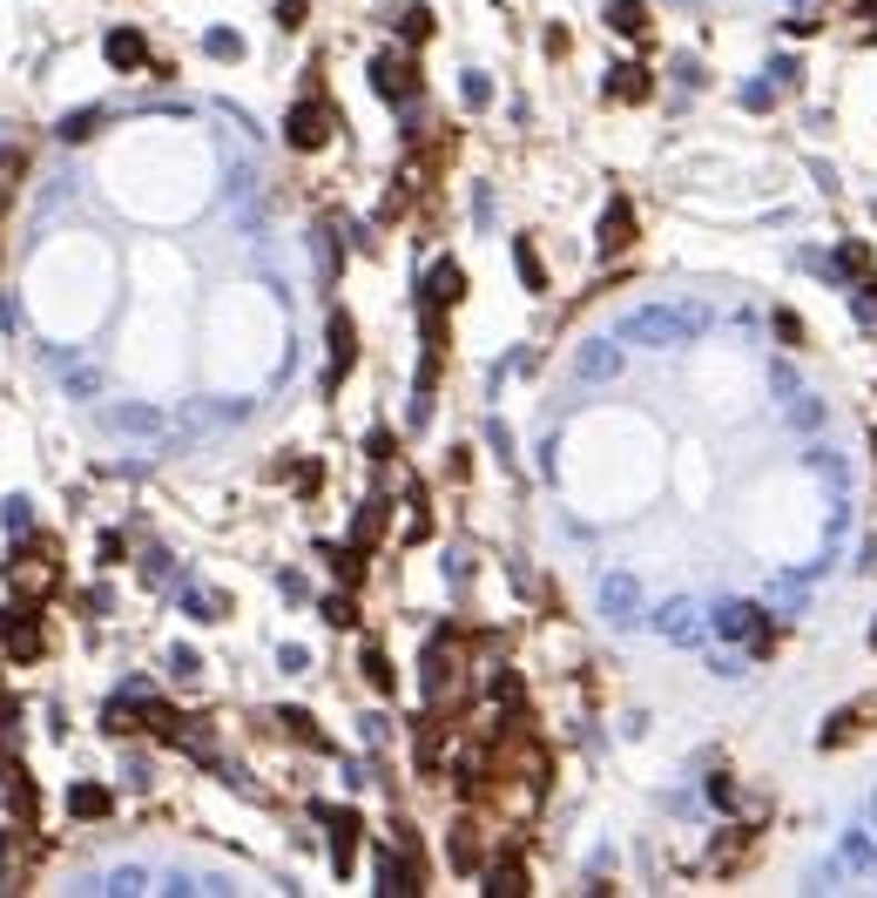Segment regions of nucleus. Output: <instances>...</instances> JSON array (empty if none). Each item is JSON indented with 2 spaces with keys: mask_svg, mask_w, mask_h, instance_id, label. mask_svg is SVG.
<instances>
[{
  "mask_svg": "<svg viewBox=\"0 0 877 898\" xmlns=\"http://www.w3.org/2000/svg\"><path fill=\"white\" fill-rule=\"evenodd\" d=\"M419 683H425L432 709H446V703L460 696V683H466V635H460V628H438V635L425 642V663H419Z\"/></svg>",
  "mask_w": 877,
  "mask_h": 898,
  "instance_id": "1",
  "label": "nucleus"
},
{
  "mask_svg": "<svg viewBox=\"0 0 877 898\" xmlns=\"http://www.w3.org/2000/svg\"><path fill=\"white\" fill-rule=\"evenodd\" d=\"M8 582L21 588V602L54 595V582H61V554H54V541H34V554H21V547H14V561H8Z\"/></svg>",
  "mask_w": 877,
  "mask_h": 898,
  "instance_id": "2",
  "label": "nucleus"
},
{
  "mask_svg": "<svg viewBox=\"0 0 877 898\" xmlns=\"http://www.w3.org/2000/svg\"><path fill=\"white\" fill-rule=\"evenodd\" d=\"M0 648H8L14 663H34L41 648H48V635H41V615H34V602H21V608H0Z\"/></svg>",
  "mask_w": 877,
  "mask_h": 898,
  "instance_id": "3",
  "label": "nucleus"
},
{
  "mask_svg": "<svg viewBox=\"0 0 877 898\" xmlns=\"http://www.w3.org/2000/svg\"><path fill=\"white\" fill-rule=\"evenodd\" d=\"M331 129H337V115H331V109H324L317 95H311V102H298V109L284 115V142H291L298 155H311V149H324V142H331Z\"/></svg>",
  "mask_w": 877,
  "mask_h": 898,
  "instance_id": "4",
  "label": "nucleus"
},
{
  "mask_svg": "<svg viewBox=\"0 0 877 898\" xmlns=\"http://www.w3.org/2000/svg\"><path fill=\"white\" fill-rule=\"evenodd\" d=\"M317 825L331 831V865L337 871H351V858H359V810H337V804H317Z\"/></svg>",
  "mask_w": 877,
  "mask_h": 898,
  "instance_id": "5",
  "label": "nucleus"
},
{
  "mask_svg": "<svg viewBox=\"0 0 877 898\" xmlns=\"http://www.w3.org/2000/svg\"><path fill=\"white\" fill-rule=\"evenodd\" d=\"M372 89H379L385 102H412V95H419V61H412V54H379V61H372Z\"/></svg>",
  "mask_w": 877,
  "mask_h": 898,
  "instance_id": "6",
  "label": "nucleus"
},
{
  "mask_svg": "<svg viewBox=\"0 0 877 898\" xmlns=\"http://www.w3.org/2000/svg\"><path fill=\"white\" fill-rule=\"evenodd\" d=\"M716 628L729 635V642H749V648H776V628L763 622V608H749V602H729L723 615H716Z\"/></svg>",
  "mask_w": 877,
  "mask_h": 898,
  "instance_id": "7",
  "label": "nucleus"
},
{
  "mask_svg": "<svg viewBox=\"0 0 877 898\" xmlns=\"http://www.w3.org/2000/svg\"><path fill=\"white\" fill-rule=\"evenodd\" d=\"M870 723H877V696H864V703L837 709V716L824 723V737H817V744H824V750H844V744H857V737H864Z\"/></svg>",
  "mask_w": 877,
  "mask_h": 898,
  "instance_id": "8",
  "label": "nucleus"
},
{
  "mask_svg": "<svg viewBox=\"0 0 877 898\" xmlns=\"http://www.w3.org/2000/svg\"><path fill=\"white\" fill-rule=\"evenodd\" d=\"M446 858H453V871H486V825L460 818L453 838H446Z\"/></svg>",
  "mask_w": 877,
  "mask_h": 898,
  "instance_id": "9",
  "label": "nucleus"
},
{
  "mask_svg": "<svg viewBox=\"0 0 877 898\" xmlns=\"http://www.w3.org/2000/svg\"><path fill=\"white\" fill-rule=\"evenodd\" d=\"M601 258H622L628 251V243H635V210H628V196H614L607 210H601Z\"/></svg>",
  "mask_w": 877,
  "mask_h": 898,
  "instance_id": "10",
  "label": "nucleus"
},
{
  "mask_svg": "<svg viewBox=\"0 0 877 898\" xmlns=\"http://www.w3.org/2000/svg\"><path fill=\"white\" fill-rule=\"evenodd\" d=\"M480 891H486V898H526V891H534V885H526V858H513V851H506V858H493Z\"/></svg>",
  "mask_w": 877,
  "mask_h": 898,
  "instance_id": "11",
  "label": "nucleus"
},
{
  "mask_svg": "<svg viewBox=\"0 0 877 898\" xmlns=\"http://www.w3.org/2000/svg\"><path fill=\"white\" fill-rule=\"evenodd\" d=\"M655 95V74L642 61H622V68H607V102H648Z\"/></svg>",
  "mask_w": 877,
  "mask_h": 898,
  "instance_id": "12",
  "label": "nucleus"
},
{
  "mask_svg": "<svg viewBox=\"0 0 877 898\" xmlns=\"http://www.w3.org/2000/svg\"><path fill=\"white\" fill-rule=\"evenodd\" d=\"M351 359H359V324H351L344 311H331V379L324 385H337L351 372Z\"/></svg>",
  "mask_w": 877,
  "mask_h": 898,
  "instance_id": "13",
  "label": "nucleus"
},
{
  "mask_svg": "<svg viewBox=\"0 0 877 898\" xmlns=\"http://www.w3.org/2000/svg\"><path fill=\"white\" fill-rule=\"evenodd\" d=\"M460 297H466V271H460V264H432V271H425V304H432V311H446V304H460Z\"/></svg>",
  "mask_w": 877,
  "mask_h": 898,
  "instance_id": "14",
  "label": "nucleus"
},
{
  "mask_svg": "<svg viewBox=\"0 0 877 898\" xmlns=\"http://www.w3.org/2000/svg\"><path fill=\"white\" fill-rule=\"evenodd\" d=\"M385 521H392V501H385V494H372V501L359 507V521H351V541L372 554V547H379V534H385Z\"/></svg>",
  "mask_w": 877,
  "mask_h": 898,
  "instance_id": "15",
  "label": "nucleus"
},
{
  "mask_svg": "<svg viewBox=\"0 0 877 898\" xmlns=\"http://www.w3.org/2000/svg\"><path fill=\"white\" fill-rule=\"evenodd\" d=\"M601 14H607L614 34H628V41L648 34V8H642V0H601Z\"/></svg>",
  "mask_w": 877,
  "mask_h": 898,
  "instance_id": "16",
  "label": "nucleus"
},
{
  "mask_svg": "<svg viewBox=\"0 0 877 898\" xmlns=\"http://www.w3.org/2000/svg\"><path fill=\"white\" fill-rule=\"evenodd\" d=\"M271 723L284 729V737H291V744H304V750H331V744H324V729H317V723H311L304 709H278Z\"/></svg>",
  "mask_w": 877,
  "mask_h": 898,
  "instance_id": "17",
  "label": "nucleus"
},
{
  "mask_svg": "<svg viewBox=\"0 0 877 898\" xmlns=\"http://www.w3.org/2000/svg\"><path fill=\"white\" fill-rule=\"evenodd\" d=\"M102 54H109L115 68H142V61H149V41H142L135 28H115V34L102 41Z\"/></svg>",
  "mask_w": 877,
  "mask_h": 898,
  "instance_id": "18",
  "label": "nucleus"
},
{
  "mask_svg": "<svg viewBox=\"0 0 877 898\" xmlns=\"http://www.w3.org/2000/svg\"><path fill=\"white\" fill-rule=\"evenodd\" d=\"M324 561H331V575H337L344 588L365 582V547H359V541H351V547H324Z\"/></svg>",
  "mask_w": 877,
  "mask_h": 898,
  "instance_id": "19",
  "label": "nucleus"
},
{
  "mask_svg": "<svg viewBox=\"0 0 877 898\" xmlns=\"http://www.w3.org/2000/svg\"><path fill=\"white\" fill-rule=\"evenodd\" d=\"M749 851H756V838H749V831H723V838H716V851H709V871H736Z\"/></svg>",
  "mask_w": 877,
  "mask_h": 898,
  "instance_id": "20",
  "label": "nucleus"
},
{
  "mask_svg": "<svg viewBox=\"0 0 877 898\" xmlns=\"http://www.w3.org/2000/svg\"><path fill=\"white\" fill-rule=\"evenodd\" d=\"M68 810H74V818H109L115 797H109L102 784H74V790H68Z\"/></svg>",
  "mask_w": 877,
  "mask_h": 898,
  "instance_id": "21",
  "label": "nucleus"
},
{
  "mask_svg": "<svg viewBox=\"0 0 877 898\" xmlns=\"http://www.w3.org/2000/svg\"><path fill=\"white\" fill-rule=\"evenodd\" d=\"M14 744H21V703L0 689V764H14Z\"/></svg>",
  "mask_w": 877,
  "mask_h": 898,
  "instance_id": "22",
  "label": "nucleus"
},
{
  "mask_svg": "<svg viewBox=\"0 0 877 898\" xmlns=\"http://www.w3.org/2000/svg\"><path fill=\"white\" fill-rule=\"evenodd\" d=\"M102 729H109V737H135V729H142V709H135V703H109V709H102Z\"/></svg>",
  "mask_w": 877,
  "mask_h": 898,
  "instance_id": "23",
  "label": "nucleus"
},
{
  "mask_svg": "<svg viewBox=\"0 0 877 898\" xmlns=\"http://www.w3.org/2000/svg\"><path fill=\"white\" fill-rule=\"evenodd\" d=\"M513 264H520V278H526V291H547V271H541V258H534V243H513Z\"/></svg>",
  "mask_w": 877,
  "mask_h": 898,
  "instance_id": "24",
  "label": "nucleus"
},
{
  "mask_svg": "<svg viewBox=\"0 0 877 898\" xmlns=\"http://www.w3.org/2000/svg\"><path fill=\"white\" fill-rule=\"evenodd\" d=\"M365 683H372L379 696H392V689H399V676H392V663H385V648H365Z\"/></svg>",
  "mask_w": 877,
  "mask_h": 898,
  "instance_id": "25",
  "label": "nucleus"
},
{
  "mask_svg": "<svg viewBox=\"0 0 877 898\" xmlns=\"http://www.w3.org/2000/svg\"><path fill=\"white\" fill-rule=\"evenodd\" d=\"M14 183H21V155L0 142V216H8V203H14Z\"/></svg>",
  "mask_w": 877,
  "mask_h": 898,
  "instance_id": "26",
  "label": "nucleus"
},
{
  "mask_svg": "<svg viewBox=\"0 0 877 898\" xmlns=\"http://www.w3.org/2000/svg\"><path fill=\"white\" fill-rule=\"evenodd\" d=\"M324 622L331 628H359V602H351V595H324Z\"/></svg>",
  "mask_w": 877,
  "mask_h": 898,
  "instance_id": "27",
  "label": "nucleus"
},
{
  "mask_svg": "<svg viewBox=\"0 0 877 898\" xmlns=\"http://www.w3.org/2000/svg\"><path fill=\"white\" fill-rule=\"evenodd\" d=\"M95 122H102V109H81V115H68V122H61V142H88V135H95Z\"/></svg>",
  "mask_w": 877,
  "mask_h": 898,
  "instance_id": "28",
  "label": "nucleus"
},
{
  "mask_svg": "<svg viewBox=\"0 0 877 898\" xmlns=\"http://www.w3.org/2000/svg\"><path fill=\"white\" fill-rule=\"evenodd\" d=\"M399 28H405V41L419 48V41L432 34V8H405V21H399Z\"/></svg>",
  "mask_w": 877,
  "mask_h": 898,
  "instance_id": "29",
  "label": "nucleus"
},
{
  "mask_svg": "<svg viewBox=\"0 0 877 898\" xmlns=\"http://www.w3.org/2000/svg\"><path fill=\"white\" fill-rule=\"evenodd\" d=\"M365 453H372V460H379V466H392V460H399V440H392V433H385V426H379V433H372V440H365Z\"/></svg>",
  "mask_w": 877,
  "mask_h": 898,
  "instance_id": "30",
  "label": "nucleus"
},
{
  "mask_svg": "<svg viewBox=\"0 0 877 898\" xmlns=\"http://www.w3.org/2000/svg\"><path fill=\"white\" fill-rule=\"evenodd\" d=\"M210 54H216V61H236V54H243V41H236L230 28H216V34H210Z\"/></svg>",
  "mask_w": 877,
  "mask_h": 898,
  "instance_id": "31",
  "label": "nucleus"
},
{
  "mask_svg": "<svg viewBox=\"0 0 877 898\" xmlns=\"http://www.w3.org/2000/svg\"><path fill=\"white\" fill-rule=\"evenodd\" d=\"M837 271H870V251H864V243H844V251H837Z\"/></svg>",
  "mask_w": 877,
  "mask_h": 898,
  "instance_id": "32",
  "label": "nucleus"
},
{
  "mask_svg": "<svg viewBox=\"0 0 877 898\" xmlns=\"http://www.w3.org/2000/svg\"><path fill=\"white\" fill-rule=\"evenodd\" d=\"M776 339H783V345H804V317H789V311H776Z\"/></svg>",
  "mask_w": 877,
  "mask_h": 898,
  "instance_id": "33",
  "label": "nucleus"
},
{
  "mask_svg": "<svg viewBox=\"0 0 877 898\" xmlns=\"http://www.w3.org/2000/svg\"><path fill=\"white\" fill-rule=\"evenodd\" d=\"M486 102H493V89H486L480 74H466V109H486Z\"/></svg>",
  "mask_w": 877,
  "mask_h": 898,
  "instance_id": "34",
  "label": "nucleus"
},
{
  "mask_svg": "<svg viewBox=\"0 0 877 898\" xmlns=\"http://www.w3.org/2000/svg\"><path fill=\"white\" fill-rule=\"evenodd\" d=\"M709 797H716L723 810H736V784H729V777H716V784H709Z\"/></svg>",
  "mask_w": 877,
  "mask_h": 898,
  "instance_id": "35",
  "label": "nucleus"
},
{
  "mask_svg": "<svg viewBox=\"0 0 877 898\" xmlns=\"http://www.w3.org/2000/svg\"><path fill=\"white\" fill-rule=\"evenodd\" d=\"M857 311H864V317H877V278H864V291H857Z\"/></svg>",
  "mask_w": 877,
  "mask_h": 898,
  "instance_id": "36",
  "label": "nucleus"
},
{
  "mask_svg": "<svg viewBox=\"0 0 877 898\" xmlns=\"http://www.w3.org/2000/svg\"><path fill=\"white\" fill-rule=\"evenodd\" d=\"M278 21H284V28H298V21H304V0H284V8H278Z\"/></svg>",
  "mask_w": 877,
  "mask_h": 898,
  "instance_id": "37",
  "label": "nucleus"
},
{
  "mask_svg": "<svg viewBox=\"0 0 877 898\" xmlns=\"http://www.w3.org/2000/svg\"><path fill=\"white\" fill-rule=\"evenodd\" d=\"M870 642H877V628H870Z\"/></svg>",
  "mask_w": 877,
  "mask_h": 898,
  "instance_id": "38",
  "label": "nucleus"
},
{
  "mask_svg": "<svg viewBox=\"0 0 877 898\" xmlns=\"http://www.w3.org/2000/svg\"><path fill=\"white\" fill-rule=\"evenodd\" d=\"M870 21H877V8H870Z\"/></svg>",
  "mask_w": 877,
  "mask_h": 898,
  "instance_id": "39",
  "label": "nucleus"
}]
</instances>
